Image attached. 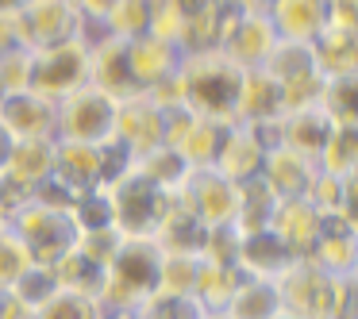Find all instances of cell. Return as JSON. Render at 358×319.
<instances>
[{"instance_id": "12", "label": "cell", "mask_w": 358, "mask_h": 319, "mask_svg": "<svg viewBox=\"0 0 358 319\" xmlns=\"http://www.w3.org/2000/svg\"><path fill=\"white\" fill-rule=\"evenodd\" d=\"M208 319H231V316H208Z\"/></svg>"}, {"instance_id": "7", "label": "cell", "mask_w": 358, "mask_h": 319, "mask_svg": "<svg viewBox=\"0 0 358 319\" xmlns=\"http://www.w3.org/2000/svg\"><path fill=\"white\" fill-rule=\"evenodd\" d=\"M243 273L239 265H224V262H201V273H196V285L189 300L201 308V316H224L227 304H231L235 288H239Z\"/></svg>"}, {"instance_id": "5", "label": "cell", "mask_w": 358, "mask_h": 319, "mask_svg": "<svg viewBox=\"0 0 358 319\" xmlns=\"http://www.w3.org/2000/svg\"><path fill=\"white\" fill-rule=\"evenodd\" d=\"M273 288L281 300V319H331L339 281L327 277L312 258H293Z\"/></svg>"}, {"instance_id": "6", "label": "cell", "mask_w": 358, "mask_h": 319, "mask_svg": "<svg viewBox=\"0 0 358 319\" xmlns=\"http://www.w3.org/2000/svg\"><path fill=\"white\" fill-rule=\"evenodd\" d=\"M293 254L285 250V242L262 227V231H239V250H235V265L243 277H262V281H278L289 269Z\"/></svg>"}, {"instance_id": "3", "label": "cell", "mask_w": 358, "mask_h": 319, "mask_svg": "<svg viewBox=\"0 0 358 319\" xmlns=\"http://www.w3.org/2000/svg\"><path fill=\"white\" fill-rule=\"evenodd\" d=\"M8 227L16 231V239L27 246L31 262L35 265H47V269L62 262V258L78 246V239H81V227L73 223L70 212L50 208L47 200H35V196L12 212Z\"/></svg>"}, {"instance_id": "8", "label": "cell", "mask_w": 358, "mask_h": 319, "mask_svg": "<svg viewBox=\"0 0 358 319\" xmlns=\"http://www.w3.org/2000/svg\"><path fill=\"white\" fill-rule=\"evenodd\" d=\"M224 316H231V319H281V300H278L273 281L243 277Z\"/></svg>"}, {"instance_id": "1", "label": "cell", "mask_w": 358, "mask_h": 319, "mask_svg": "<svg viewBox=\"0 0 358 319\" xmlns=\"http://www.w3.org/2000/svg\"><path fill=\"white\" fill-rule=\"evenodd\" d=\"M158 273H162V246L155 239H124L104 269L96 300L101 308L139 311L158 292Z\"/></svg>"}, {"instance_id": "10", "label": "cell", "mask_w": 358, "mask_h": 319, "mask_svg": "<svg viewBox=\"0 0 358 319\" xmlns=\"http://www.w3.org/2000/svg\"><path fill=\"white\" fill-rule=\"evenodd\" d=\"M31 265L35 262H31V254H27V246L16 239V231L4 223L0 227V288H12Z\"/></svg>"}, {"instance_id": "11", "label": "cell", "mask_w": 358, "mask_h": 319, "mask_svg": "<svg viewBox=\"0 0 358 319\" xmlns=\"http://www.w3.org/2000/svg\"><path fill=\"white\" fill-rule=\"evenodd\" d=\"M350 285H355V288H358V265H355V273H350Z\"/></svg>"}, {"instance_id": "2", "label": "cell", "mask_w": 358, "mask_h": 319, "mask_svg": "<svg viewBox=\"0 0 358 319\" xmlns=\"http://www.w3.org/2000/svg\"><path fill=\"white\" fill-rule=\"evenodd\" d=\"M247 70L235 66L231 58L220 54H201L185 62V85L181 96L193 108V116L201 119H231V112H239V89Z\"/></svg>"}, {"instance_id": "4", "label": "cell", "mask_w": 358, "mask_h": 319, "mask_svg": "<svg viewBox=\"0 0 358 319\" xmlns=\"http://www.w3.org/2000/svg\"><path fill=\"white\" fill-rule=\"evenodd\" d=\"M116 116H120V104L108 93L81 85L55 108V131L62 135V142L101 147V142L116 139Z\"/></svg>"}, {"instance_id": "9", "label": "cell", "mask_w": 358, "mask_h": 319, "mask_svg": "<svg viewBox=\"0 0 358 319\" xmlns=\"http://www.w3.org/2000/svg\"><path fill=\"white\" fill-rule=\"evenodd\" d=\"M35 319H101V300L78 288L58 285L47 300L35 308Z\"/></svg>"}]
</instances>
